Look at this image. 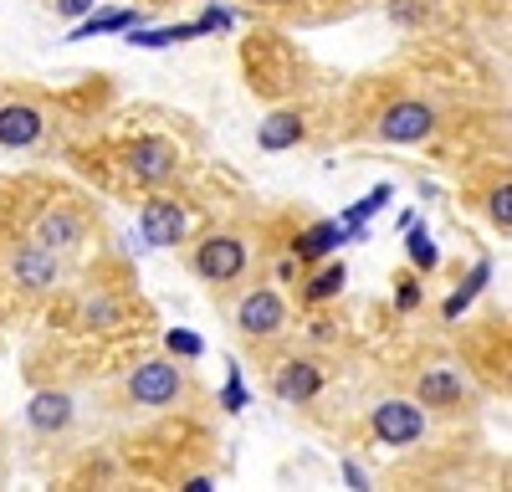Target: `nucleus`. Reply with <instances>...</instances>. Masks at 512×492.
<instances>
[{
	"mask_svg": "<svg viewBox=\"0 0 512 492\" xmlns=\"http://www.w3.org/2000/svg\"><path fill=\"white\" fill-rule=\"evenodd\" d=\"M338 287H344V267H323V272L308 282V298H313V303H318V298H333Z\"/></svg>",
	"mask_w": 512,
	"mask_h": 492,
	"instance_id": "nucleus-16",
	"label": "nucleus"
},
{
	"mask_svg": "<svg viewBox=\"0 0 512 492\" xmlns=\"http://www.w3.org/2000/svg\"><path fill=\"white\" fill-rule=\"evenodd\" d=\"M26 416H31V426H36L41 436H57V431H67V426H72L77 405H72V395H67V390H36V395H31V405H26Z\"/></svg>",
	"mask_w": 512,
	"mask_h": 492,
	"instance_id": "nucleus-13",
	"label": "nucleus"
},
{
	"mask_svg": "<svg viewBox=\"0 0 512 492\" xmlns=\"http://www.w3.org/2000/svg\"><path fill=\"white\" fill-rule=\"evenodd\" d=\"M123 170H128V180L159 190V185H169L180 175V144L164 139V134H144V139H134L123 149Z\"/></svg>",
	"mask_w": 512,
	"mask_h": 492,
	"instance_id": "nucleus-7",
	"label": "nucleus"
},
{
	"mask_svg": "<svg viewBox=\"0 0 512 492\" xmlns=\"http://www.w3.org/2000/svg\"><path fill=\"white\" fill-rule=\"evenodd\" d=\"M256 6H282V0H256Z\"/></svg>",
	"mask_w": 512,
	"mask_h": 492,
	"instance_id": "nucleus-19",
	"label": "nucleus"
},
{
	"mask_svg": "<svg viewBox=\"0 0 512 492\" xmlns=\"http://www.w3.org/2000/svg\"><path fill=\"white\" fill-rule=\"evenodd\" d=\"M31 241H41V246H52L57 257H67L88 241V221H82L72 205H47V211H36V221H31Z\"/></svg>",
	"mask_w": 512,
	"mask_h": 492,
	"instance_id": "nucleus-10",
	"label": "nucleus"
},
{
	"mask_svg": "<svg viewBox=\"0 0 512 492\" xmlns=\"http://www.w3.org/2000/svg\"><path fill=\"white\" fill-rule=\"evenodd\" d=\"M287 298L277 293V287H246V293L231 303V328L246 339V344H272L287 334Z\"/></svg>",
	"mask_w": 512,
	"mask_h": 492,
	"instance_id": "nucleus-3",
	"label": "nucleus"
},
{
	"mask_svg": "<svg viewBox=\"0 0 512 492\" xmlns=\"http://www.w3.org/2000/svg\"><path fill=\"white\" fill-rule=\"evenodd\" d=\"M303 134H308L303 113H297V108H277V113L262 118V129H256V144H262V149H292V144H303Z\"/></svg>",
	"mask_w": 512,
	"mask_h": 492,
	"instance_id": "nucleus-14",
	"label": "nucleus"
},
{
	"mask_svg": "<svg viewBox=\"0 0 512 492\" xmlns=\"http://www.w3.org/2000/svg\"><path fill=\"white\" fill-rule=\"evenodd\" d=\"M441 129V113L436 103H425V98H395V103H384L374 113V139L379 144H425Z\"/></svg>",
	"mask_w": 512,
	"mask_h": 492,
	"instance_id": "nucleus-4",
	"label": "nucleus"
},
{
	"mask_svg": "<svg viewBox=\"0 0 512 492\" xmlns=\"http://www.w3.org/2000/svg\"><path fill=\"white\" fill-rule=\"evenodd\" d=\"M139 226H144V241L149 246H180L185 231H190V216L175 195H149L144 211H139Z\"/></svg>",
	"mask_w": 512,
	"mask_h": 492,
	"instance_id": "nucleus-11",
	"label": "nucleus"
},
{
	"mask_svg": "<svg viewBox=\"0 0 512 492\" xmlns=\"http://www.w3.org/2000/svg\"><path fill=\"white\" fill-rule=\"evenodd\" d=\"M410 400L425 405V410H441V416H451V410L472 405L477 390H472V380H466L456 364H425L420 375H415V385H410Z\"/></svg>",
	"mask_w": 512,
	"mask_h": 492,
	"instance_id": "nucleus-6",
	"label": "nucleus"
},
{
	"mask_svg": "<svg viewBox=\"0 0 512 492\" xmlns=\"http://www.w3.org/2000/svg\"><path fill=\"white\" fill-rule=\"evenodd\" d=\"M369 431L384 446H415V441H425V431H431V410L415 405L410 395H384L369 410Z\"/></svg>",
	"mask_w": 512,
	"mask_h": 492,
	"instance_id": "nucleus-5",
	"label": "nucleus"
},
{
	"mask_svg": "<svg viewBox=\"0 0 512 492\" xmlns=\"http://www.w3.org/2000/svg\"><path fill=\"white\" fill-rule=\"evenodd\" d=\"M190 267L205 287H216V293H226V287H236L251 267V246L236 226H216V231H205L195 241V252H190Z\"/></svg>",
	"mask_w": 512,
	"mask_h": 492,
	"instance_id": "nucleus-2",
	"label": "nucleus"
},
{
	"mask_svg": "<svg viewBox=\"0 0 512 492\" xmlns=\"http://www.w3.org/2000/svg\"><path fill=\"white\" fill-rule=\"evenodd\" d=\"M62 277H67V267H62V257L52 252V246H41V241L26 236L16 252H11V282L21 287L26 298H47V293H57Z\"/></svg>",
	"mask_w": 512,
	"mask_h": 492,
	"instance_id": "nucleus-8",
	"label": "nucleus"
},
{
	"mask_svg": "<svg viewBox=\"0 0 512 492\" xmlns=\"http://www.w3.org/2000/svg\"><path fill=\"white\" fill-rule=\"evenodd\" d=\"M47 108L21 93H0V149H31L47 134Z\"/></svg>",
	"mask_w": 512,
	"mask_h": 492,
	"instance_id": "nucleus-9",
	"label": "nucleus"
},
{
	"mask_svg": "<svg viewBox=\"0 0 512 492\" xmlns=\"http://www.w3.org/2000/svg\"><path fill=\"white\" fill-rule=\"evenodd\" d=\"M190 395H195L190 369H185L180 359H169V354L144 359L134 375L123 380V400L139 405V410H175V405H185Z\"/></svg>",
	"mask_w": 512,
	"mask_h": 492,
	"instance_id": "nucleus-1",
	"label": "nucleus"
},
{
	"mask_svg": "<svg viewBox=\"0 0 512 492\" xmlns=\"http://www.w3.org/2000/svg\"><path fill=\"white\" fill-rule=\"evenodd\" d=\"M318 390H323L318 359H287V364H277L272 395H277L282 405H308V400H318Z\"/></svg>",
	"mask_w": 512,
	"mask_h": 492,
	"instance_id": "nucleus-12",
	"label": "nucleus"
},
{
	"mask_svg": "<svg viewBox=\"0 0 512 492\" xmlns=\"http://www.w3.org/2000/svg\"><path fill=\"white\" fill-rule=\"evenodd\" d=\"M333 246V226H318L308 241H303V257H318V252H328Z\"/></svg>",
	"mask_w": 512,
	"mask_h": 492,
	"instance_id": "nucleus-18",
	"label": "nucleus"
},
{
	"mask_svg": "<svg viewBox=\"0 0 512 492\" xmlns=\"http://www.w3.org/2000/svg\"><path fill=\"white\" fill-rule=\"evenodd\" d=\"M98 6V0H52V11L62 16V21H77V16H88Z\"/></svg>",
	"mask_w": 512,
	"mask_h": 492,
	"instance_id": "nucleus-17",
	"label": "nucleus"
},
{
	"mask_svg": "<svg viewBox=\"0 0 512 492\" xmlns=\"http://www.w3.org/2000/svg\"><path fill=\"white\" fill-rule=\"evenodd\" d=\"M487 216H492V226H497L502 236L512 231V185H507V180L487 195Z\"/></svg>",
	"mask_w": 512,
	"mask_h": 492,
	"instance_id": "nucleus-15",
	"label": "nucleus"
},
{
	"mask_svg": "<svg viewBox=\"0 0 512 492\" xmlns=\"http://www.w3.org/2000/svg\"><path fill=\"white\" fill-rule=\"evenodd\" d=\"M159 6H169V0H159Z\"/></svg>",
	"mask_w": 512,
	"mask_h": 492,
	"instance_id": "nucleus-20",
	"label": "nucleus"
}]
</instances>
